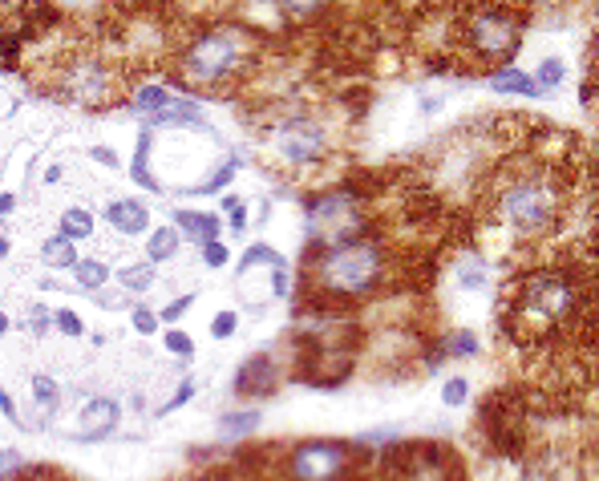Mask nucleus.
I'll list each match as a JSON object with an SVG mask.
<instances>
[{
    "label": "nucleus",
    "instance_id": "nucleus-28",
    "mask_svg": "<svg viewBox=\"0 0 599 481\" xmlns=\"http://www.w3.org/2000/svg\"><path fill=\"white\" fill-rule=\"evenodd\" d=\"M280 264H288V259H284V255H280L272 243H252V247H247V255H243L240 275L252 272V267H280Z\"/></svg>",
    "mask_w": 599,
    "mask_h": 481
},
{
    "label": "nucleus",
    "instance_id": "nucleus-35",
    "mask_svg": "<svg viewBox=\"0 0 599 481\" xmlns=\"http://www.w3.org/2000/svg\"><path fill=\"white\" fill-rule=\"evenodd\" d=\"M195 392H199V380H195V377H186L183 385L174 389L171 401H166V405H162V409H159V417H166V412H174V409H183V405H191V401H195Z\"/></svg>",
    "mask_w": 599,
    "mask_h": 481
},
{
    "label": "nucleus",
    "instance_id": "nucleus-47",
    "mask_svg": "<svg viewBox=\"0 0 599 481\" xmlns=\"http://www.w3.org/2000/svg\"><path fill=\"white\" fill-rule=\"evenodd\" d=\"M45 183H49V186L61 183V166H49V171H45Z\"/></svg>",
    "mask_w": 599,
    "mask_h": 481
},
{
    "label": "nucleus",
    "instance_id": "nucleus-33",
    "mask_svg": "<svg viewBox=\"0 0 599 481\" xmlns=\"http://www.w3.org/2000/svg\"><path fill=\"white\" fill-rule=\"evenodd\" d=\"M130 324H134L139 336H154L159 332V311H150L146 304H134V308H130Z\"/></svg>",
    "mask_w": 599,
    "mask_h": 481
},
{
    "label": "nucleus",
    "instance_id": "nucleus-30",
    "mask_svg": "<svg viewBox=\"0 0 599 481\" xmlns=\"http://www.w3.org/2000/svg\"><path fill=\"white\" fill-rule=\"evenodd\" d=\"M162 348L179 360H191L195 356V336H186L183 328H171V332H162Z\"/></svg>",
    "mask_w": 599,
    "mask_h": 481
},
{
    "label": "nucleus",
    "instance_id": "nucleus-40",
    "mask_svg": "<svg viewBox=\"0 0 599 481\" xmlns=\"http://www.w3.org/2000/svg\"><path fill=\"white\" fill-rule=\"evenodd\" d=\"M53 328H58V332H65V336H70V340L85 336V324H81V320H78V311H70V308L53 311Z\"/></svg>",
    "mask_w": 599,
    "mask_h": 481
},
{
    "label": "nucleus",
    "instance_id": "nucleus-36",
    "mask_svg": "<svg viewBox=\"0 0 599 481\" xmlns=\"http://www.w3.org/2000/svg\"><path fill=\"white\" fill-rule=\"evenodd\" d=\"M446 348H449V356H461V360H466V356H478V336L458 328V332L446 340Z\"/></svg>",
    "mask_w": 599,
    "mask_h": 481
},
{
    "label": "nucleus",
    "instance_id": "nucleus-43",
    "mask_svg": "<svg viewBox=\"0 0 599 481\" xmlns=\"http://www.w3.org/2000/svg\"><path fill=\"white\" fill-rule=\"evenodd\" d=\"M0 417H4V421H12L17 424V429H24V421H21V409H17V401H12L9 392L0 389Z\"/></svg>",
    "mask_w": 599,
    "mask_h": 481
},
{
    "label": "nucleus",
    "instance_id": "nucleus-14",
    "mask_svg": "<svg viewBox=\"0 0 599 481\" xmlns=\"http://www.w3.org/2000/svg\"><path fill=\"white\" fill-rule=\"evenodd\" d=\"M409 465H405V481H454L449 461L438 453V446H409Z\"/></svg>",
    "mask_w": 599,
    "mask_h": 481
},
{
    "label": "nucleus",
    "instance_id": "nucleus-34",
    "mask_svg": "<svg viewBox=\"0 0 599 481\" xmlns=\"http://www.w3.org/2000/svg\"><path fill=\"white\" fill-rule=\"evenodd\" d=\"M280 9H284V17L304 21V17H316L321 9H328V0H280Z\"/></svg>",
    "mask_w": 599,
    "mask_h": 481
},
{
    "label": "nucleus",
    "instance_id": "nucleus-1",
    "mask_svg": "<svg viewBox=\"0 0 599 481\" xmlns=\"http://www.w3.org/2000/svg\"><path fill=\"white\" fill-rule=\"evenodd\" d=\"M260 61V45L243 24H211L199 37H191L174 69L186 90H199L203 98H227Z\"/></svg>",
    "mask_w": 599,
    "mask_h": 481
},
{
    "label": "nucleus",
    "instance_id": "nucleus-16",
    "mask_svg": "<svg viewBox=\"0 0 599 481\" xmlns=\"http://www.w3.org/2000/svg\"><path fill=\"white\" fill-rule=\"evenodd\" d=\"M486 85H490V93H502V98H542L539 81L530 78V73H522L519 65L495 69V73L486 78Z\"/></svg>",
    "mask_w": 599,
    "mask_h": 481
},
{
    "label": "nucleus",
    "instance_id": "nucleus-49",
    "mask_svg": "<svg viewBox=\"0 0 599 481\" xmlns=\"http://www.w3.org/2000/svg\"><path fill=\"white\" fill-rule=\"evenodd\" d=\"M9 328H12V320H9V316H4V311H0V336L9 332Z\"/></svg>",
    "mask_w": 599,
    "mask_h": 481
},
{
    "label": "nucleus",
    "instance_id": "nucleus-52",
    "mask_svg": "<svg viewBox=\"0 0 599 481\" xmlns=\"http://www.w3.org/2000/svg\"><path fill=\"white\" fill-rule=\"evenodd\" d=\"M33 473H37V470H33V465H29V470H24V473H21V478H17V481H29V478H33Z\"/></svg>",
    "mask_w": 599,
    "mask_h": 481
},
{
    "label": "nucleus",
    "instance_id": "nucleus-39",
    "mask_svg": "<svg viewBox=\"0 0 599 481\" xmlns=\"http://www.w3.org/2000/svg\"><path fill=\"white\" fill-rule=\"evenodd\" d=\"M49 328H53V311L41 308V304H33V308H29V316H24V332L45 336Z\"/></svg>",
    "mask_w": 599,
    "mask_h": 481
},
{
    "label": "nucleus",
    "instance_id": "nucleus-48",
    "mask_svg": "<svg viewBox=\"0 0 599 481\" xmlns=\"http://www.w3.org/2000/svg\"><path fill=\"white\" fill-rule=\"evenodd\" d=\"M195 481H231L227 473H203V478H195Z\"/></svg>",
    "mask_w": 599,
    "mask_h": 481
},
{
    "label": "nucleus",
    "instance_id": "nucleus-38",
    "mask_svg": "<svg viewBox=\"0 0 599 481\" xmlns=\"http://www.w3.org/2000/svg\"><path fill=\"white\" fill-rule=\"evenodd\" d=\"M195 299H199V291H186V296H179V299H171L166 308L159 311V320H166V324H174V320H183L186 311L195 308Z\"/></svg>",
    "mask_w": 599,
    "mask_h": 481
},
{
    "label": "nucleus",
    "instance_id": "nucleus-6",
    "mask_svg": "<svg viewBox=\"0 0 599 481\" xmlns=\"http://www.w3.org/2000/svg\"><path fill=\"white\" fill-rule=\"evenodd\" d=\"M118 69L102 53H78V58L61 61L58 69V93L65 102L85 105V110H105L118 102Z\"/></svg>",
    "mask_w": 599,
    "mask_h": 481
},
{
    "label": "nucleus",
    "instance_id": "nucleus-46",
    "mask_svg": "<svg viewBox=\"0 0 599 481\" xmlns=\"http://www.w3.org/2000/svg\"><path fill=\"white\" fill-rule=\"evenodd\" d=\"M438 110H441L438 98H429V102H422V114H438Z\"/></svg>",
    "mask_w": 599,
    "mask_h": 481
},
{
    "label": "nucleus",
    "instance_id": "nucleus-51",
    "mask_svg": "<svg viewBox=\"0 0 599 481\" xmlns=\"http://www.w3.org/2000/svg\"><path fill=\"white\" fill-rule=\"evenodd\" d=\"M4 255H9V239H4V235H0V259H4Z\"/></svg>",
    "mask_w": 599,
    "mask_h": 481
},
{
    "label": "nucleus",
    "instance_id": "nucleus-45",
    "mask_svg": "<svg viewBox=\"0 0 599 481\" xmlns=\"http://www.w3.org/2000/svg\"><path fill=\"white\" fill-rule=\"evenodd\" d=\"M12 206H17V198H12V195H0V215H12Z\"/></svg>",
    "mask_w": 599,
    "mask_h": 481
},
{
    "label": "nucleus",
    "instance_id": "nucleus-5",
    "mask_svg": "<svg viewBox=\"0 0 599 481\" xmlns=\"http://www.w3.org/2000/svg\"><path fill=\"white\" fill-rule=\"evenodd\" d=\"M461 33H466V45H470L474 58L495 61L498 69L515 65V53L522 49V21L502 4H483L474 9L466 21H461Z\"/></svg>",
    "mask_w": 599,
    "mask_h": 481
},
{
    "label": "nucleus",
    "instance_id": "nucleus-18",
    "mask_svg": "<svg viewBox=\"0 0 599 481\" xmlns=\"http://www.w3.org/2000/svg\"><path fill=\"white\" fill-rule=\"evenodd\" d=\"M260 424H264L260 405H255V409H231L220 417V437L223 441H243V437L260 433Z\"/></svg>",
    "mask_w": 599,
    "mask_h": 481
},
{
    "label": "nucleus",
    "instance_id": "nucleus-37",
    "mask_svg": "<svg viewBox=\"0 0 599 481\" xmlns=\"http://www.w3.org/2000/svg\"><path fill=\"white\" fill-rule=\"evenodd\" d=\"M199 252H203V264L207 267H215V272H220V267H227L231 264V247L223 239H211V243H203V247H199Z\"/></svg>",
    "mask_w": 599,
    "mask_h": 481
},
{
    "label": "nucleus",
    "instance_id": "nucleus-19",
    "mask_svg": "<svg viewBox=\"0 0 599 481\" xmlns=\"http://www.w3.org/2000/svg\"><path fill=\"white\" fill-rule=\"evenodd\" d=\"M179 247H183V235L174 231V223H162L146 235V264H166V259L179 255Z\"/></svg>",
    "mask_w": 599,
    "mask_h": 481
},
{
    "label": "nucleus",
    "instance_id": "nucleus-29",
    "mask_svg": "<svg viewBox=\"0 0 599 481\" xmlns=\"http://www.w3.org/2000/svg\"><path fill=\"white\" fill-rule=\"evenodd\" d=\"M535 81H539V90L542 93H551V90H559L567 81V65H564V58H542L539 61V73H535Z\"/></svg>",
    "mask_w": 599,
    "mask_h": 481
},
{
    "label": "nucleus",
    "instance_id": "nucleus-50",
    "mask_svg": "<svg viewBox=\"0 0 599 481\" xmlns=\"http://www.w3.org/2000/svg\"><path fill=\"white\" fill-rule=\"evenodd\" d=\"M591 85H596V93H599V61H596V69H591Z\"/></svg>",
    "mask_w": 599,
    "mask_h": 481
},
{
    "label": "nucleus",
    "instance_id": "nucleus-25",
    "mask_svg": "<svg viewBox=\"0 0 599 481\" xmlns=\"http://www.w3.org/2000/svg\"><path fill=\"white\" fill-rule=\"evenodd\" d=\"M93 231H98V218H93V211H85V206H70V211L61 215V231H58V235L81 243V239H90Z\"/></svg>",
    "mask_w": 599,
    "mask_h": 481
},
{
    "label": "nucleus",
    "instance_id": "nucleus-44",
    "mask_svg": "<svg viewBox=\"0 0 599 481\" xmlns=\"http://www.w3.org/2000/svg\"><path fill=\"white\" fill-rule=\"evenodd\" d=\"M90 158H93V162H102L105 171H122V158H118V154H114V150H110V146H93V150H90Z\"/></svg>",
    "mask_w": 599,
    "mask_h": 481
},
{
    "label": "nucleus",
    "instance_id": "nucleus-11",
    "mask_svg": "<svg viewBox=\"0 0 599 481\" xmlns=\"http://www.w3.org/2000/svg\"><path fill=\"white\" fill-rule=\"evenodd\" d=\"M280 385V365L276 356H247L240 365V372H235V397H243V401H260V397H272Z\"/></svg>",
    "mask_w": 599,
    "mask_h": 481
},
{
    "label": "nucleus",
    "instance_id": "nucleus-12",
    "mask_svg": "<svg viewBox=\"0 0 599 481\" xmlns=\"http://www.w3.org/2000/svg\"><path fill=\"white\" fill-rule=\"evenodd\" d=\"M146 130H199V134H211V122L203 117V105L191 98V93H179L162 114H154L146 122Z\"/></svg>",
    "mask_w": 599,
    "mask_h": 481
},
{
    "label": "nucleus",
    "instance_id": "nucleus-3",
    "mask_svg": "<svg viewBox=\"0 0 599 481\" xmlns=\"http://www.w3.org/2000/svg\"><path fill=\"white\" fill-rule=\"evenodd\" d=\"M564 183L547 171H527L510 178L495 198V215L502 227H510L522 239L547 235L564 215Z\"/></svg>",
    "mask_w": 599,
    "mask_h": 481
},
{
    "label": "nucleus",
    "instance_id": "nucleus-24",
    "mask_svg": "<svg viewBox=\"0 0 599 481\" xmlns=\"http://www.w3.org/2000/svg\"><path fill=\"white\" fill-rule=\"evenodd\" d=\"M110 264H102V259H78V264H73V284L81 287V291H90V296H98V291H102L105 284H110Z\"/></svg>",
    "mask_w": 599,
    "mask_h": 481
},
{
    "label": "nucleus",
    "instance_id": "nucleus-26",
    "mask_svg": "<svg viewBox=\"0 0 599 481\" xmlns=\"http://www.w3.org/2000/svg\"><path fill=\"white\" fill-rule=\"evenodd\" d=\"M154 264H126L122 272H118V284H122V291L126 296H146L150 287H154Z\"/></svg>",
    "mask_w": 599,
    "mask_h": 481
},
{
    "label": "nucleus",
    "instance_id": "nucleus-31",
    "mask_svg": "<svg viewBox=\"0 0 599 481\" xmlns=\"http://www.w3.org/2000/svg\"><path fill=\"white\" fill-rule=\"evenodd\" d=\"M466 401H470V380L449 377L446 385H441V405H446V409H461Z\"/></svg>",
    "mask_w": 599,
    "mask_h": 481
},
{
    "label": "nucleus",
    "instance_id": "nucleus-15",
    "mask_svg": "<svg viewBox=\"0 0 599 481\" xmlns=\"http://www.w3.org/2000/svg\"><path fill=\"white\" fill-rule=\"evenodd\" d=\"M174 231L183 235V239L191 243H211V239H220V231H223V218L215 215V211H174Z\"/></svg>",
    "mask_w": 599,
    "mask_h": 481
},
{
    "label": "nucleus",
    "instance_id": "nucleus-23",
    "mask_svg": "<svg viewBox=\"0 0 599 481\" xmlns=\"http://www.w3.org/2000/svg\"><path fill=\"white\" fill-rule=\"evenodd\" d=\"M29 397H33V405H37L41 412H45V421H49V417H58L61 401H65V389H61V385H58L53 377L37 372V377L29 380Z\"/></svg>",
    "mask_w": 599,
    "mask_h": 481
},
{
    "label": "nucleus",
    "instance_id": "nucleus-8",
    "mask_svg": "<svg viewBox=\"0 0 599 481\" xmlns=\"http://www.w3.org/2000/svg\"><path fill=\"white\" fill-rule=\"evenodd\" d=\"M357 215H361V195L348 191V186L321 191V195H312L304 203V223H308V235L316 247H328V243L357 235Z\"/></svg>",
    "mask_w": 599,
    "mask_h": 481
},
{
    "label": "nucleus",
    "instance_id": "nucleus-20",
    "mask_svg": "<svg viewBox=\"0 0 599 481\" xmlns=\"http://www.w3.org/2000/svg\"><path fill=\"white\" fill-rule=\"evenodd\" d=\"M150 146H154V134H150V130H142L139 150H134V158H130V183H139L142 191H154V195H162V183L150 174Z\"/></svg>",
    "mask_w": 599,
    "mask_h": 481
},
{
    "label": "nucleus",
    "instance_id": "nucleus-27",
    "mask_svg": "<svg viewBox=\"0 0 599 481\" xmlns=\"http://www.w3.org/2000/svg\"><path fill=\"white\" fill-rule=\"evenodd\" d=\"M235 174H240V158H227V162H220V166H215V171H211L207 178H203V183H199V191H195V195H223V191H227V186L235 183Z\"/></svg>",
    "mask_w": 599,
    "mask_h": 481
},
{
    "label": "nucleus",
    "instance_id": "nucleus-32",
    "mask_svg": "<svg viewBox=\"0 0 599 481\" xmlns=\"http://www.w3.org/2000/svg\"><path fill=\"white\" fill-rule=\"evenodd\" d=\"M24 470H29V461L21 449H0V481H17Z\"/></svg>",
    "mask_w": 599,
    "mask_h": 481
},
{
    "label": "nucleus",
    "instance_id": "nucleus-41",
    "mask_svg": "<svg viewBox=\"0 0 599 481\" xmlns=\"http://www.w3.org/2000/svg\"><path fill=\"white\" fill-rule=\"evenodd\" d=\"M235 332H240V311H220V316L211 320V336H215V340H231Z\"/></svg>",
    "mask_w": 599,
    "mask_h": 481
},
{
    "label": "nucleus",
    "instance_id": "nucleus-10",
    "mask_svg": "<svg viewBox=\"0 0 599 481\" xmlns=\"http://www.w3.org/2000/svg\"><path fill=\"white\" fill-rule=\"evenodd\" d=\"M118 421H122V405L114 397H93L81 409V429H73L70 441H81V446H98L105 437H114Z\"/></svg>",
    "mask_w": 599,
    "mask_h": 481
},
{
    "label": "nucleus",
    "instance_id": "nucleus-17",
    "mask_svg": "<svg viewBox=\"0 0 599 481\" xmlns=\"http://www.w3.org/2000/svg\"><path fill=\"white\" fill-rule=\"evenodd\" d=\"M174 98H179V93H174L171 85H139V90L130 93V114L142 117V122H150V117L162 114Z\"/></svg>",
    "mask_w": 599,
    "mask_h": 481
},
{
    "label": "nucleus",
    "instance_id": "nucleus-2",
    "mask_svg": "<svg viewBox=\"0 0 599 481\" xmlns=\"http://www.w3.org/2000/svg\"><path fill=\"white\" fill-rule=\"evenodd\" d=\"M389 279V252L369 235H348L312 255V287L328 299H369Z\"/></svg>",
    "mask_w": 599,
    "mask_h": 481
},
{
    "label": "nucleus",
    "instance_id": "nucleus-9",
    "mask_svg": "<svg viewBox=\"0 0 599 481\" xmlns=\"http://www.w3.org/2000/svg\"><path fill=\"white\" fill-rule=\"evenodd\" d=\"M267 150L276 154L284 166H312V162L324 158L328 150V130L312 117H284L276 126L267 130Z\"/></svg>",
    "mask_w": 599,
    "mask_h": 481
},
{
    "label": "nucleus",
    "instance_id": "nucleus-42",
    "mask_svg": "<svg viewBox=\"0 0 599 481\" xmlns=\"http://www.w3.org/2000/svg\"><path fill=\"white\" fill-rule=\"evenodd\" d=\"M223 211H227L231 215V231H235V235H243V231H247V206H243V198H223Z\"/></svg>",
    "mask_w": 599,
    "mask_h": 481
},
{
    "label": "nucleus",
    "instance_id": "nucleus-13",
    "mask_svg": "<svg viewBox=\"0 0 599 481\" xmlns=\"http://www.w3.org/2000/svg\"><path fill=\"white\" fill-rule=\"evenodd\" d=\"M102 218L118 235H126V239H139V235H150V206L142 198H114V203L105 206Z\"/></svg>",
    "mask_w": 599,
    "mask_h": 481
},
{
    "label": "nucleus",
    "instance_id": "nucleus-21",
    "mask_svg": "<svg viewBox=\"0 0 599 481\" xmlns=\"http://www.w3.org/2000/svg\"><path fill=\"white\" fill-rule=\"evenodd\" d=\"M78 243L65 239V235H53V239L41 243V264L49 267V272H73V264H78Z\"/></svg>",
    "mask_w": 599,
    "mask_h": 481
},
{
    "label": "nucleus",
    "instance_id": "nucleus-22",
    "mask_svg": "<svg viewBox=\"0 0 599 481\" xmlns=\"http://www.w3.org/2000/svg\"><path fill=\"white\" fill-rule=\"evenodd\" d=\"M454 284L461 291H483L490 284V264H486L483 255H461L458 264H454Z\"/></svg>",
    "mask_w": 599,
    "mask_h": 481
},
{
    "label": "nucleus",
    "instance_id": "nucleus-4",
    "mask_svg": "<svg viewBox=\"0 0 599 481\" xmlns=\"http://www.w3.org/2000/svg\"><path fill=\"white\" fill-rule=\"evenodd\" d=\"M579 304L576 284L559 272H535L519 284L515 296V320L535 324V328H555L564 324Z\"/></svg>",
    "mask_w": 599,
    "mask_h": 481
},
{
    "label": "nucleus",
    "instance_id": "nucleus-7",
    "mask_svg": "<svg viewBox=\"0 0 599 481\" xmlns=\"http://www.w3.org/2000/svg\"><path fill=\"white\" fill-rule=\"evenodd\" d=\"M357 461L353 441H336V437H308L284 453V481H345Z\"/></svg>",
    "mask_w": 599,
    "mask_h": 481
}]
</instances>
